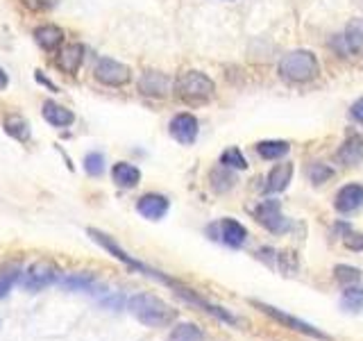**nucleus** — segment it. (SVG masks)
<instances>
[{
    "instance_id": "nucleus-5",
    "label": "nucleus",
    "mask_w": 363,
    "mask_h": 341,
    "mask_svg": "<svg viewBox=\"0 0 363 341\" xmlns=\"http://www.w3.org/2000/svg\"><path fill=\"white\" fill-rule=\"evenodd\" d=\"M94 75L98 82L107 85V87H125L132 80L130 66L111 60V57H102V60H98V64L94 68Z\"/></svg>"
},
{
    "instance_id": "nucleus-33",
    "label": "nucleus",
    "mask_w": 363,
    "mask_h": 341,
    "mask_svg": "<svg viewBox=\"0 0 363 341\" xmlns=\"http://www.w3.org/2000/svg\"><path fill=\"white\" fill-rule=\"evenodd\" d=\"M350 112H352V117H354L359 123H363V98H359L354 105L350 107Z\"/></svg>"
},
{
    "instance_id": "nucleus-34",
    "label": "nucleus",
    "mask_w": 363,
    "mask_h": 341,
    "mask_svg": "<svg viewBox=\"0 0 363 341\" xmlns=\"http://www.w3.org/2000/svg\"><path fill=\"white\" fill-rule=\"evenodd\" d=\"M9 85V80H7V73L3 71V68H0V89H5Z\"/></svg>"
},
{
    "instance_id": "nucleus-8",
    "label": "nucleus",
    "mask_w": 363,
    "mask_h": 341,
    "mask_svg": "<svg viewBox=\"0 0 363 341\" xmlns=\"http://www.w3.org/2000/svg\"><path fill=\"white\" fill-rule=\"evenodd\" d=\"M255 305H257L259 310L264 312L266 316L275 318L277 323L286 325V328H291V330H298V332H302V335H309V337L323 339V341L329 339V337H327L325 332H320L318 328H313V325H309V323H304V321H300V318H295V316H291V314H286V312L277 310V307H270V305H266V303H257V301H255Z\"/></svg>"
},
{
    "instance_id": "nucleus-17",
    "label": "nucleus",
    "mask_w": 363,
    "mask_h": 341,
    "mask_svg": "<svg viewBox=\"0 0 363 341\" xmlns=\"http://www.w3.org/2000/svg\"><path fill=\"white\" fill-rule=\"evenodd\" d=\"M34 41H37L43 50H60L64 43V30L57 26H41L34 30Z\"/></svg>"
},
{
    "instance_id": "nucleus-16",
    "label": "nucleus",
    "mask_w": 363,
    "mask_h": 341,
    "mask_svg": "<svg viewBox=\"0 0 363 341\" xmlns=\"http://www.w3.org/2000/svg\"><path fill=\"white\" fill-rule=\"evenodd\" d=\"M340 41L345 43V53L363 57V18H352L345 26V34Z\"/></svg>"
},
{
    "instance_id": "nucleus-18",
    "label": "nucleus",
    "mask_w": 363,
    "mask_h": 341,
    "mask_svg": "<svg viewBox=\"0 0 363 341\" xmlns=\"http://www.w3.org/2000/svg\"><path fill=\"white\" fill-rule=\"evenodd\" d=\"M293 178V164L291 162H281V164H275L270 168L268 173V185H266V191L268 193H279L289 187V182Z\"/></svg>"
},
{
    "instance_id": "nucleus-26",
    "label": "nucleus",
    "mask_w": 363,
    "mask_h": 341,
    "mask_svg": "<svg viewBox=\"0 0 363 341\" xmlns=\"http://www.w3.org/2000/svg\"><path fill=\"white\" fill-rule=\"evenodd\" d=\"M220 164L227 166V168H234V170H243V168H247L245 157H243L241 151H238V148H227V151L220 155Z\"/></svg>"
},
{
    "instance_id": "nucleus-12",
    "label": "nucleus",
    "mask_w": 363,
    "mask_h": 341,
    "mask_svg": "<svg viewBox=\"0 0 363 341\" xmlns=\"http://www.w3.org/2000/svg\"><path fill=\"white\" fill-rule=\"evenodd\" d=\"M168 207H170V202L166 196H162V193H145V196H141L139 202H136V212L147 221L164 219Z\"/></svg>"
},
{
    "instance_id": "nucleus-19",
    "label": "nucleus",
    "mask_w": 363,
    "mask_h": 341,
    "mask_svg": "<svg viewBox=\"0 0 363 341\" xmlns=\"http://www.w3.org/2000/svg\"><path fill=\"white\" fill-rule=\"evenodd\" d=\"M111 178L121 189H132V187H136L141 182V170L136 168L134 164L118 162V164H113V168H111Z\"/></svg>"
},
{
    "instance_id": "nucleus-2",
    "label": "nucleus",
    "mask_w": 363,
    "mask_h": 341,
    "mask_svg": "<svg viewBox=\"0 0 363 341\" xmlns=\"http://www.w3.org/2000/svg\"><path fill=\"white\" fill-rule=\"evenodd\" d=\"M213 80L200 71H184L175 80V96L189 105H204L213 98Z\"/></svg>"
},
{
    "instance_id": "nucleus-25",
    "label": "nucleus",
    "mask_w": 363,
    "mask_h": 341,
    "mask_svg": "<svg viewBox=\"0 0 363 341\" xmlns=\"http://www.w3.org/2000/svg\"><path fill=\"white\" fill-rule=\"evenodd\" d=\"M340 305L347 312H361L363 310V289L361 287H345L340 296Z\"/></svg>"
},
{
    "instance_id": "nucleus-22",
    "label": "nucleus",
    "mask_w": 363,
    "mask_h": 341,
    "mask_svg": "<svg viewBox=\"0 0 363 341\" xmlns=\"http://www.w3.org/2000/svg\"><path fill=\"white\" fill-rule=\"evenodd\" d=\"M23 280V266L21 264H5L0 266V298H7L14 284Z\"/></svg>"
},
{
    "instance_id": "nucleus-4",
    "label": "nucleus",
    "mask_w": 363,
    "mask_h": 341,
    "mask_svg": "<svg viewBox=\"0 0 363 341\" xmlns=\"http://www.w3.org/2000/svg\"><path fill=\"white\" fill-rule=\"evenodd\" d=\"M207 232L216 239V242H220L230 248H241L245 246L247 242V230L243 223H238L236 219H220L216 221L207 227Z\"/></svg>"
},
{
    "instance_id": "nucleus-3",
    "label": "nucleus",
    "mask_w": 363,
    "mask_h": 341,
    "mask_svg": "<svg viewBox=\"0 0 363 341\" xmlns=\"http://www.w3.org/2000/svg\"><path fill=\"white\" fill-rule=\"evenodd\" d=\"M320 71L315 55L309 50H291L281 57L279 62V75L289 82H309Z\"/></svg>"
},
{
    "instance_id": "nucleus-23",
    "label": "nucleus",
    "mask_w": 363,
    "mask_h": 341,
    "mask_svg": "<svg viewBox=\"0 0 363 341\" xmlns=\"http://www.w3.org/2000/svg\"><path fill=\"white\" fill-rule=\"evenodd\" d=\"M289 151H291V146H289V141H284V139H266V141L257 144V153H259V157H264V159H279Z\"/></svg>"
},
{
    "instance_id": "nucleus-32",
    "label": "nucleus",
    "mask_w": 363,
    "mask_h": 341,
    "mask_svg": "<svg viewBox=\"0 0 363 341\" xmlns=\"http://www.w3.org/2000/svg\"><path fill=\"white\" fill-rule=\"evenodd\" d=\"M345 244H347L352 250H363V234L354 232V230L350 227V230L345 232Z\"/></svg>"
},
{
    "instance_id": "nucleus-15",
    "label": "nucleus",
    "mask_w": 363,
    "mask_h": 341,
    "mask_svg": "<svg viewBox=\"0 0 363 341\" xmlns=\"http://www.w3.org/2000/svg\"><path fill=\"white\" fill-rule=\"evenodd\" d=\"M336 210L350 214V212H357L359 207H363V187L361 185H345L336 193Z\"/></svg>"
},
{
    "instance_id": "nucleus-24",
    "label": "nucleus",
    "mask_w": 363,
    "mask_h": 341,
    "mask_svg": "<svg viewBox=\"0 0 363 341\" xmlns=\"http://www.w3.org/2000/svg\"><path fill=\"white\" fill-rule=\"evenodd\" d=\"M168 341H204V335L198 325L193 323H182L170 332Z\"/></svg>"
},
{
    "instance_id": "nucleus-28",
    "label": "nucleus",
    "mask_w": 363,
    "mask_h": 341,
    "mask_svg": "<svg viewBox=\"0 0 363 341\" xmlns=\"http://www.w3.org/2000/svg\"><path fill=\"white\" fill-rule=\"evenodd\" d=\"M84 170L91 178L102 175V170H105V157H102V153H89L84 157Z\"/></svg>"
},
{
    "instance_id": "nucleus-9",
    "label": "nucleus",
    "mask_w": 363,
    "mask_h": 341,
    "mask_svg": "<svg viewBox=\"0 0 363 341\" xmlns=\"http://www.w3.org/2000/svg\"><path fill=\"white\" fill-rule=\"evenodd\" d=\"M168 132L177 144L191 146V144H196V139H198L200 125H198V119L193 117V114L182 112V114H177V117H173V121H170Z\"/></svg>"
},
{
    "instance_id": "nucleus-14",
    "label": "nucleus",
    "mask_w": 363,
    "mask_h": 341,
    "mask_svg": "<svg viewBox=\"0 0 363 341\" xmlns=\"http://www.w3.org/2000/svg\"><path fill=\"white\" fill-rule=\"evenodd\" d=\"M338 162L343 166L363 164V136L359 132H347L343 146L338 148Z\"/></svg>"
},
{
    "instance_id": "nucleus-31",
    "label": "nucleus",
    "mask_w": 363,
    "mask_h": 341,
    "mask_svg": "<svg viewBox=\"0 0 363 341\" xmlns=\"http://www.w3.org/2000/svg\"><path fill=\"white\" fill-rule=\"evenodd\" d=\"M57 0H21V5L30 11H48L55 7Z\"/></svg>"
},
{
    "instance_id": "nucleus-27",
    "label": "nucleus",
    "mask_w": 363,
    "mask_h": 341,
    "mask_svg": "<svg viewBox=\"0 0 363 341\" xmlns=\"http://www.w3.org/2000/svg\"><path fill=\"white\" fill-rule=\"evenodd\" d=\"M209 180H211V187L216 191H227V189H232V185H234V175L227 173V166H223V164H220V168L213 170Z\"/></svg>"
},
{
    "instance_id": "nucleus-6",
    "label": "nucleus",
    "mask_w": 363,
    "mask_h": 341,
    "mask_svg": "<svg viewBox=\"0 0 363 341\" xmlns=\"http://www.w3.org/2000/svg\"><path fill=\"white\" fill-rule=\"evenodd\" d=\"M62 278V273L57 271V266L48 264V261H39V264L30 266L23 273V287L28 291H41L50 284H57Z\"/></svg>"
},
{
    "instance_id": "nucleus-30",
    "label": "nucleus",
    "mask_w": 363,
    "mask_h": 341,
    "mask_svg": "<svg viewBox=\"0 0 363 341\" xmlns=\"http://www.w3.org/2000/svg\"><path fill=\"white\" fill-rule=\"evenodd\" d=\"M332 175H334V170L327 164H320V162L309 168V178H311V182H315V185H323V182H327Z\"/></svg>"
},
{
    "instance_id": "nucleus-7",
    "label": "nucleus",
    "mask_w": 363,
    "mask_h": 341,
    "mask_svg": "<svg viewBox=\"0 0 363 341\" xmlns=\"http://www.w3.org/2000/svg\"><path fill=\"white\" fill-rule=\"evenodd\" d=\"M255 216H257V221L266 227V230L275 232V234L286 232L289 227H291L289 219L281 214V207H279L277 200H264V202H259L257 210H255Z\"/></svg>"
},
{
    "instance_id": "nucleus-21",
    "label": "nucleus",
    "mask_w": 363,
    "mask_h": 341,
    "mask_svg": "<svg viewBox=\"0 0 363 341\" xmlns=\"http://www.w3.org/2000/svg\"><path fill=\"white\" fill-rule=\"evenodd\" d=\"M3 128H5V132L11 136V139H16L21 144L30 141V136H32L30 123L23 119L21 114H7L5 121H3Z\"/></svg>"
},
{
    "instance_id": "nucleus-10",
    "label": "nucleus",
    "mask_w": 363,
    "mask_h": 341,
    "mask_svg": "<svg viewBox=\"0 0 363 341\" xmlns=\"http://www.w3.org/2000/svg\"><path fill=\"white\" fill-rule=\"evenodd\" d=\"M170 89L175 87L170 82V77L162 71H145L139 80V91L150 98H166L170 94Z\"/></svg>"
},
{
    "instance_id": "nucleus-13",
    "label": "nucleus",
    "mask_w": 363,
    "mask_h": 341,
    "mask_svg": "<svg viewBox=\"0 0 363 341\" xmlns=\"http://www.w3.org/2000/svg\"><path fill=\"white\" fill-rule=\"evenodd\" d=\"M57 284H60V287L66 289V291H86V293H100L102 291L98 280L91 276V273H84V271L62 273V278Z\"/></svg>"
},
{
    "instance_id": "nucleus-20",
    "label": "nucleus",
    "mask_w": 363,
    "mask_h": 341,
    "mask_svg": "<svg viewBox=\"0 0 363 341\" xmlns=\"http://www.w3.org/2000/svg\"><path fill=\"white\" fill-rule=\"evenodd\" d=\"M41 114H43V119L48 121L50 125H55V128H66V125H71L75 121L73 112L62 107V105H57L55 100H45Z\"/></svg>"
},
{
    "instance_id": "nucleus-11",
    "label": "nucleus",
    "mask_w": 363,
    "mask_h": 341,
    "mask_svg": "<svg viewBox=\"0 0 363 341\" xmlns=\"http://www.w3.org/2000/svg\"><path fill=\"white\" fill-rule=\"evenodd\" d=\"M82 60H84L82 43H66V45H62L60 50H57L55 66L60 68L64 75H75L77 68L82 66Z\"/></svg>"
},
{
    "instance_id": "nucleus-29",
    "label": "nucleus",
    "mask_w": 363,
    "mask_h": 341,
    "mask_svg": "<svg viewBox=\"0 0 363 341\" xmlns=\"http://www.w3.org/2000/svg\"><path fill=\"white\" fill-rule=\"evenodd\" d=\"M336 280L340 284H345V287H354V284L361 280V271L354 269V266H336Z\"/></svg>"
},
{
    "instance_id": "nucleus-1",
    "label": "nucleus",
    "mask_w": 363,
    "mask_h": 341,
    "mask_svg": "<svg viewBox=\"0 0 363 341\" xmlns=\"http://www.w3.org/2000/svg\"><path fill=\"white\" fill-rule=\"evenodd\" d=\"M128 312L147 328H166L177 316L173 307L152 293H134L132 298H128Z\"/></svg>"
}]
</instances>
